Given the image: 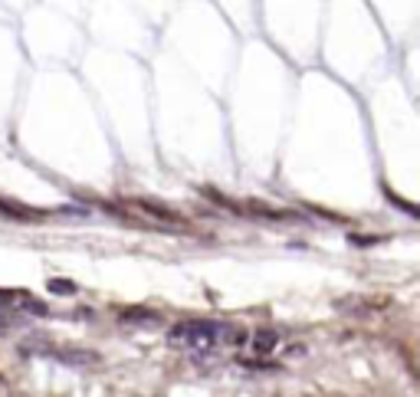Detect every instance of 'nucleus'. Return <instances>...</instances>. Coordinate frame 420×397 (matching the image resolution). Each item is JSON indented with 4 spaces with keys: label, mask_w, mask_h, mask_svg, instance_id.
Masks as SVG:
<instances>
[{
    "label": "nucleus",
    "mask_w": 420,
    "mask_h": 397,
    "mask_svg": "<svg viewBox=\"0 0 420 397\" xmlns=\"http://www.w3.org/2000/svg\"><path fill=\"white\" fill-rule=\"evenodd\" d=\"M20 319H10V315H0V328H13Z\"/></svg>",
    "instance_id": "7"
},
{
    "label": "nucleus",
    "mask_w": 420,
    "mask_h": 397,
    "mask_svg": "<svg viewBox=\"0 0 420 397\" xmlns=\"http://www.w3.org/2000/svg\"><path fill=\"white\" fill-rule=\"evenodd\" d=\"M0 397H13V394H10V385H7L3 378H0Z\"/></svg>",
    "instance_id": "8"
},
{
    "label": "nucleus",
    "mask_w": 420,
    "mask_h": 397,
    "mask_svg": "<svg viewBox=\"0 0 420 397\" xmlns=\"http://www.w3.org/2000/svg\"><path fill=\"white\" fill-rule=\"evenodd\" d=\"M122 322H138V325H158L161 315L158 312H148V309H128L122 315Z\"/></svg>",
    "instance_id": "3"
},
{
    "label": "nucleus",
    "mask_w": 420,
    "mask_h": 397,
    "mask_svg": "<svg viewBox=\"0 0 420 397\" xmlns=\"http://www.w3.org/2000/svg\"><path fill=\"white\" fill-rule=\"evenodd\" d=\"M253 345H256V351H263V355H270L272 348L279 345V335H276V332H270V328H260V332L253 335Z\"/></svg>",
    "instance_id": "4"
},
{
    "label": "nucleus",
    "mask_w": 420,
    "mask_h": 397,
    "mask_svg": "<svg viewBox=\"0 0 420 397\" xmlns=\"http://www.w3.org/2000/svg\"><path fill=\"white\" fill-rule=\"evenodd\" d=\"M227 332L223 322H210V319H187V322H177L168 332L174 345H184V348H207L213 345L217 338Z\"/></svg>",
    "instance_id": "1"
},
{
    "label": "nucleus",
    "mask_w": 420,
    "mask_h": 397,
    "mask_svg": "<svg viewBox=\"0 0 420 397\" xmlns=\"http://www.w3.org/2000/svg\"><path fill=\"white\" fill-rule=\"evenodd\" d=\"M50 292H56V296H73L76 283H69V279H50Z\"/></svg>",
    "instance_id": "6"
},
{
    "label": "nucleus",
    "mask_w": 420,
    "mask_h": 397,
    "mask_svg": "<svg viewBox=\"0 0 420 397\" xmlns=\"http://www.w3.org/2000/svg\"><path fill=\"white\" fill-rule=\"evenodd\" d=\"M50 358H60L62 364H69V368L99 364V355H96V351H82V348H50Z\"/></svg>",
    "instance_id": "2"
},
{
    "label": "nucleus",
    "mask_w": 420,
    "mask_h": 397,
    "mask_svg": "<svg viewBox=\"0 0 420 397\" xmlns=\"http://www.w3.org/2000/svg\"><path fill=\"white\" fill-rule=\"evenodd\" d=\"M138 207H141V211H148L151 217H158V220H168V224H177V220H181V217H177V213L164 211V207H161V204H151V200H138Z\"/></svg>",
    "instance_id": "5"
}]
</instances>
